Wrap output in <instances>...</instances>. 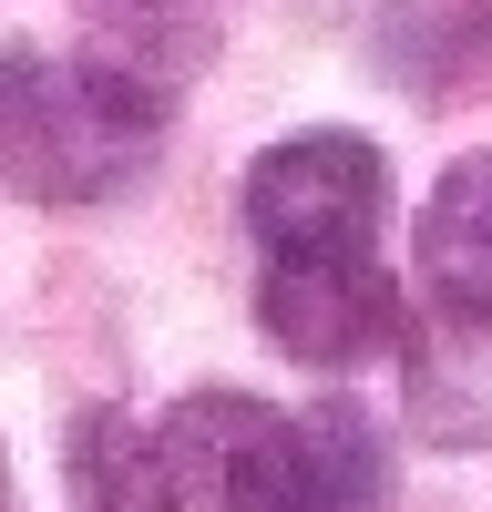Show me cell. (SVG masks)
Returning <instances> with one entry per match:
<instances>
[{"mask_svg":"<svg viewBox=\"0 0 492 512\" xmlns=\"http://www.w3.org/2000/svg\"><path fill=\"white\" fill-rule=\"evenodd\" d=\"M164 103L113 62L0 52V185L41 205H103L154 164Z\"/></svg>","mask_w":492,"mask_h":512,"instance_id":"1","label":"cell"},{"mask_svg":"<svg viewBox=\"0 0 492 512\" xmlns=\"http://www.w3.org/2000/svg\"><path fill=\"white\" fill-rule=\"evenodd\" d=\"M390 216V164L369 134H287L246 164V226H257L267 267H339V256H369Z\"/></svg>","mask_w":492,"mask_h":512,"instance_id":"2","label":"cell"},{"mask_svg":"<svg viewBox=\"0 0 492 512\" xmlns=\"http://www.w3.org/2000/svg\"><path fill=\"white\" fill-rule=\"evenodd\" d=\"M164 482L185 512H318L308 482V410H267L246 390H195L164 410Z\"/></svg>","mask_w":492,"mask_h":512,"instance_id":"3","label":"cell"},{"mask_svg":"<svg viewBox=\"0 0 492 512\" xmlns=\"http://www.w3.org/2000/svg\"><path fill=\"white\" fill-rule=\"evenodd\" d=\"M257 318L298 369H359L369 349L400 338V287L380 277V256H339V267H267Z\"/></svg>","mask_w":492,"mask_h":512,"instance_id":"4","label":"cell"},{"mask_svg":"<svg viewBox=\"0 0 492 512\" xmlns=\"http://www.w3.org/2000/svg\"><path fill=\"white\" fill-rule=\"evenodd\" d=\"M400 379H410L421 441H441V451L492 441V318H431V328H410Z\"/></svg>","mask_w":492,"mask_h":512,"instance_id":"5","label":"cell"},{"mask_svg":"<svg viewBox=\"0 0 492 512\" xmlns=\"http://www.w3.org/2000/svg\"><path fill=\"white\" fill-rule=\"evenodd\" d=\"M421 297L441 318H492V154H462L421 205Z\"/></svg>","mask_w":492,"mask_h":512,"instance_id":"6","label":"cell"},{"mask_svg":"<svg viewBox=\"0 0 492 512\" xmlns=\"http://www.w3.org/2000/svg\"><path fill=\"white\" fill-rule=\"evenodd\" d=\"M62 461H72V512H185L175 482H164L154 431H134L123 410H82Z\"/></svg>","mask_w":492,"mask_h":512,"instance_id":"7","label":"cell"},{"mask_svg":"<svg viewBox=\"0 0 492 512\" xmlns=\"http://www.w3.org/2000/svg\"><path fill=\"white\" fill-rule=\"evenodd\" d=\"M0 512H21V502H11V461H0Z\"/></svg>","mask_w":492,"mask_h":512,"instance_id":"8","label":"cell"}]
</instances>
